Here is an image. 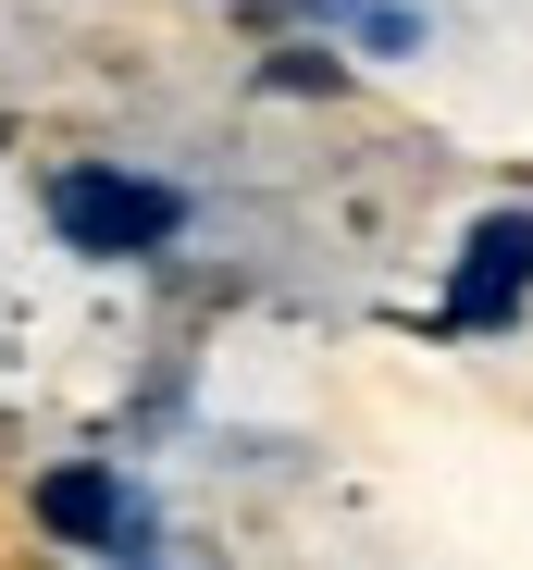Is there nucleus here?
Instances as JSON below:
<instances>
[{"label":"nucleus","mask_w":533,"mask_h":570,"mask_svg":"<svg viewBox=\"0 0 533 570\" xmlns=\"http://www.w3.org/2000/svg\"><path fill=\"white\" fill-rule=\"evenodd\" d=\"M50 224H62L75 248H112V261H137V248H174L187 199H174V186H149V174L75 161V174H50Z\"/></svg>","instance_id":"nucleus-1"},{"label":"nucleus","mask_w":533,"mask_h":570,"mask_svg":"<svg viewBox=\"0 0 533 570\" xmlns=\"http://www.w3.org/2000/svg\"><path fill=\"white\" fill-rule=\"evenodd\" d=\"M521 285H533V212H496V224L472 236L460 285H447V323H509Z\"/></svg>","instance_id":"nucleus-2"},{"label":"nucleus","mask_w":533,"mask_h":570,"mask_svg":"<svg viewBox=\"0 0 533 570\" xmlns=\"http://www.w3.org/2000/svg\"><path fill=\"white\" fill-rule=\"evenodd\" d=\"M38 521H50L62 546H125V533H137L125 484H112V471H87V459H62L50 484H38Z\"/></svg>","instance_id":"nucleus-3"}]
</instances>
